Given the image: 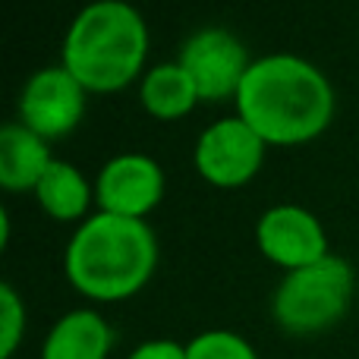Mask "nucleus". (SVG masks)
I'll list each match as a JSON object with an SVG mask.
<instances>
[{"label": "nucleus", "instance_id": "1", "mask_svg": "<svg viewBox=\"0 0 359 359\" xmlns=\"http://www.w3.org/2000/svg\"><path fill=\"white\" fill-rule=\"evenodd\" d=\"M236 117L265 145H303L318 139L334 117V92L318 67L293 54L252 60L236 95Z\"/></svg>", "mask_w": 359, "mask_h": 359}, {"label": "nucleus", "instance_id": "2", "mask_svg": "<svg viewBox=\"0 0 359 359\" xmlns=\"http://www.w3.org/2000/svg\"><path fill=\"white\" fill-rule=\"evenodd\" d=\"M158 265V243L145 221L98 211L79 224L63 255L67 278L82 297L117 303L139 293Z\"/></svg>", "mask_w": 359, "mask_h": 359}, {"label": "nucleus", "instance_id": "3", "mask_svg": "<svg viewBox=\"0 0 359 359\" xmlns=\"http://www.w3.org/2000/svg\"><path fill=\"white\" fill-rule=\"evenodd\" d=\"M149 29L126 0H95L73 19L63 38V69L86 92L111 95L142 73Z\"/></svg>", "mask_w": 359, "mask_h": 359}, {"label": "nucleus", "instance_id": "4", "mask_svg": "<svg viewBox=\"0 0 359 359\" xmlns=\"http://www.w3.org/2000/svg\"><path fill=\"white\" fill-rule=\"evenodd\" d=\"M353 297V268L341 255H325L290 271L274 293V318L290 334L325 331L347 312Z\"/></svg>", "mask_w": 359, "mask_h": 359}, {"label": "nucleus", "instance_id": "5", "mask_svg": "<svg viewBox=\"0 0 359 359\" xmlns=\"http://www.w3.org/2000/svg\"><path fill=\"white\" fill-rule=\"evenodd\" d=\"M265 139L240 117L211 123L196 142V170L221 189L249 183L265 161Z\"/></svg>", "mask_w": 359, "mask_h": 359}, {"label": "nucleus", "instance_id": "6", "mask_svg": "<svg viewBox=\"0 0 359 359\" xmlns=\"http://www.w3.org/2000/svg\"><path fill=\"white\" fill-rule=\"evenodd\" d=\"M180 67L189 73L198 101H227L240 95L249 73V54L227 29H202L183 44Z\"/></svg>", "mask_w": 359, "mask_h": 359}, {"label": "nucleus", "instance_id": "7", "mask_svg": "<svg viewBox=\"0 0 359 359\" xmlns=\"http://www.w3.org/2000/svg\"><path fill=\"white\" fill-rule=\"evenodd\" d=\"M86 114V88L63 67L38 69L19 95V123L35 136L60 139L76 130Z\"/></svg>", "mask_w": 359, "mask_h": 359}, {"label": "nucleus", "instance_id": "8", "mask_svg": "<svg viewBox=\"0 0 359 359\" xmlns=\"http://www.w3.org/2000/svg\"><path fill=\"white\" fill-rule=\"evenodd\" d=\"M255 240H259L265 259H271L274 265L287 268V271L306 268L328 255V236H325L322 221L299 205L268 208L259 217Z\"/></svg>", "mask_w": 359, "mask_h": 359}, {"label": "nucleus", "instance_id": "9", "mask_svg": "<svg viewBox=\"0 0 359 359\" xmlns=\"http://www.w3.org/2000/svg\"><path fill=\"white\" fill-rule=\"evenodd\" d=\"M164 196V174L149 155H117L101 168L95 198L104 215L145 221Z\"/></svg>", "mask_w": 359, "mask_h": 359}, {"label": "nucleus", "instance_id": "10", "mask_svg": "<svg viewBox=\"0 0 359 359\" xmlns=\"http://www.w3.org/2000/svg\"><path fill=\"white\" fill-rule=\"evenodd\" d=\"M50 151L41 136L22 123H6L0 130V186L13 192L35 189L50 168Z\"/></svg>", "mask_w": 359, "mask_h": 359}, {"label": "nucleus", "instance_id": "11", "mask_svg": "<svg viewBox=\"0 0 359 359\" xmlns=\"http://www.w3.org/2000/svg\"><path fill=\"white\" fill-rule=\"evenodd\" d=\"M114 331L98 312L76 309L54 325L41 347V359H107Z\"/></svg>", "mask_w": 359, "mask_h": 359}, {"label": "nucleus", "instance_id": "12", "mask_svg": "<svg viewBox=\"0 0 359 359\" xmlns=\"http://www.w3.org/2000/svg\"><path fill=\"white\" fill-rule=\"evenodd\" d=\"M142 107L155 120H180L198 104V92L180 63H158L142 79Z\"/></svg>", "mask_w": 359, "mask_h": 359}, {"label": "nucleus", "instance_id": "13", "mask_svg": "<svg viewBox=\"0 0 359 359\" xmlns=\"http://www.w3.org/2000/svg\"><path fill=\"white\" fill-rule=\"evenodd\" d=\"M35 198L44 215H50L54 221H79L88 211L92 189H88L86 177H82L73 164L50 161L48 174L35 186Z\"/></svg>", "mask_w": 359, "mask_h": 359}, {"label": "nucleus", "instance_id": "14", "mask_svg": "<svg viewBox=\"0 0 359 359\" xmlns=\"http://www.w3.org/2000/svg\"><path fill=\"white\" fill-rule=\"evenodd\" d=\"M186 359H259L255 350L230 331H205L186 347Z\"/></svg>", "mask_w": 359, "mask_h": 359}, {"label": "nucleus", "instance_id": "15", "mask_svg": "<svg viewBox=\"0 0 359 359\" xmlns=\"http://www.w3.org/2000/svg\"><path fill=\"white\" fill-rule=\"evenodd\" d=\"M25 328V309L10 284L0 287V359H10Z\"/></svg>", "mask_w": 359, "mask_h": 359}, {"label": "nucleus", "instance_id": "16", "mask_svg": "<svg viewBox=\"0 0 359 359\" xmlns=\"http://www.w3.org/2000/svg\"><path fill=\"white\" fill-rule=\"evenodd\" d=\"M130 359H186V347L174 341H149L133 350Z\"/></svg>", "mask_w": 359, "mask_h": 359}]
</instances>
